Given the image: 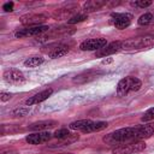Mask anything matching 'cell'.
<instances>
[{
  "label": "cell",
  "instance_id": "obj_1",
  "mask_svg": "<svg viewBox=\"0 0 154 154\" xmlns=\"http://www.w3.org/2000/svg\"><path fill=\"white\" fill-rule=\"evenodd\" d=\"M154 135V123H148L138 126H130L118 129L113 132H109L103 137V141L108 144H124L129 142L143 141Z\"/></svg>",
  "mask_w": 154,
  "mask_h": 154
},
{
  "label": "cell",
  "instance_id": "obj_2",
  "mask_svg": "<svg viewBox=\"0 0 154 154\" xmlns=\"http://www.w3.org/2000/svg\"><path fill=\"white\" fill-rule=\"evenodd\" d=\"M142 87V82L136 77H125L117 84V94L119 96H126L129 93L137 91Z\"/></svg>",
  "mask_w": 154,
  "mask_h": 154
},
{
  "label": "cell",
  "instance_id": "obj_3",
  "mask_svg": "<svg viewBox=\"0 0 154 154\" xmlns=\"http://www.w3.org/2000/svg\"><path fill=\"white\" fill-rule=\"evenodd\" d=\"M154 46V35L148 34L144 36L135 37L123 42V49H143Z\"/></svg>",
  "mask_w": 154,
  "mask_h": 154
},
{
  "label": "cell",
  "instance_id": "obj_4",
  "mask_svg": "<svg viewBox=\"0 0 154 154\" xmlns=\"http://www.w3.org/2000/svg\"><path fill=\"white\" fill-rule=\"evenodd\" d=\"M146 149V143L143 141L129 142L124 144H119L112 149V154H136L141 153Z\"/></svg>",
  "mask_w": 154,
  "mask_h": 154
},
{
  "label": "cell",
  "instance_id": "obj_5",
  "mask_svg": "<svg viewBox=\"0 0 154 154\" xmlns=\"http://www.w3.org/2000/svg\"><path fill=\"white\" fill-rule=\"evenodd\" d=\"M47 18L48 17L45 13H28L20 17V23L23 25L37 26V25H41L43 22H46Z\"/></svg>",
  "mask_w": 154,
  "mask_h": 154
},
{
  "label": "cell",
  "instance_id": "obj_6",
  "mask_svg": "<svg viewBox=\"0 0 154 154\" xmlns=\"http://www.w3.org/2000/svg\"><path fill=\"white\" fill-rule=\"evenodd\" d=\"M112 18V24L117 28V29H125L130 25L132 16L130 13H120V12H113L111 14Z\"/></svg>",
  "mask_w": 154,
  "mask_h": 154
},
{
  "label": "cell",
  "instance_id": "obj_7",
  "mask_svg": "<svg viewBox=\"0 0 154 154\" xmlns=\"http://www.w3.org/2000/svg\"><path fill=\"white\" fill-rule=\"evenodd\" d=\"M107 45L106 38L99 37V38H88L85 41H83L79 45V48L82 51H99L101 48H103Z\"/></svg>",
  "mask_w": 154,
  "mask_h": 154
},
{
  "label": "cell",
  "instance_id": "obj_8",
  "mask_svg": "<svg viewBox=\"0 0 154 154\" xmlns=\"http://www.w3.org/2000/svg\"><path fill=\"white\" fill-rule=\"evenodd\" d=\"M120 49H123V41H114V42L107 43L103 48L96 51V52H95V57H97V58H103V57L114 54V53L119 52Z\"/></svg>",
  "mask_w": 154,
  "mask_h": 154
},
{
  "label": "cell",
  "instance_id": "obj_9",
  "mask_svg": "<svg viewBox=\"0 0 154 154\" xmlns=\"http://www.w3.org/2000/svg\"><path fill=\"white\" fill-rule=\"evenodd\" d=\"M53 136V134L48 132V131H37V132H34V134H30L25 137V141L29 143V144H41V143H45V142H48Z\"/></svg>",
  "mask_w": 154,
  "mask_h": 154
},
{
  "label": "cell",
  "instance_id": "obj_10",
  "mask_svg": "<svg viewBox=\"0 0 154 154\" xmlns=\"http://www.w3.org/2000/svg\"><path fill=\"white\" fill-rule=\"evenodd\" d=\"M49 28L47 25H37V26H28L25 29H20L14 32L16 37H29V36H36L45 31H47Z\"/></svg>",
  "mask_w": 154,
  "mask_h": 154
},
{
  "label": "cell",
  "instance_id": "obj_11",
  "mask_svg": "<svg viewBox=\"0 0 154 154\" xmlns=\"http://www.w3.org/2000/svg\"><path fill=\"white\" fill-rule=\"evenodd\" d=\"M4 79L8 83H13V84H20L25 82V77L23 75L22 71L16 70V69H11L4 72Z\"/></svg>",
  "mask_w": 154,
  "mask_h": 154
},
{
  "label": "cell",
  "instance_id": "obj_12",
  "mask_svg": "<svg viewBox=\"0 0 154 154\" xmlns=\"http://www.w3.org/2000/svg\"><path fill=\"white\" fill-rule=\"evenodd\" d=\"M52 94H53V89H51V88L45 89V90H42V91H40V93H37V94H35V95L30 96V97L25 101V105H26V106L37 105V103H40V102H42V101L47 100Z\"/></svg>",
  "mask_w": 154,
  "mask_h": 154
},
{
  "label": "cell",
  "instance_id": "obj_13",
  "mask_svg": "<svg viewBox=\"0 0 154 154\" xmlns=\"http://www.w3.org/2000/svg\"><path fill=\"white\" fill-rule=\"evenodd\" d=\"M58 125V122L57 120H40V122H36V123H32L30 126H29V130H32V131H46L48 129H52L54 126Z\"/></svg>",
  "mask_w": 154,
  "mask_h": 154
},
{
  "label": "cell",
  "instance_id": "obj_14",
  "mask_svg": "<svg viewBox=\"0 0 154 154\" xmlns=\"http://www.w3.org/2000/svg\"><path fill=\"white\" fill-rule=\"evenodd\" d=\"M100 72L97 71H93V70H89V71H85V72H82L77 76L73 77V83H77V84H83V83H87L89 81H93Z\"/></svg>",
  "mask_w": 154,
  "mask_h": 154
},
{
  "label": "cell",
  "instance_id": "obj_15",
  "mask_svg": "<svg viewBox=\"0 0 154 154\" xmlns=\"http://www.w3.org/2000/svg\"><path fill=\"white\" fill-rule=\"evenodd\" d=\"M107 2L106 1H102V0H90V1H87L83 4V13H88V12H94V11H97L100 10L101 7H103Z\"/></svg>",
  "mask_w": 154,
  "mask_h": 154
},
{
  "label": "cell",
  "instance_id": "obj_16",
  "mask_svg": "<svg viewBox=\"0 0 154 154\" xmlns=\"http://www.w3.org/2000/svg\"><path fill=\"white\" fill-rule=\"evenodd\" d=\"M67 52H69V46H66V45H58L54 48H52V51L48 52V55H49V58L55 59V58H60V57L67 54Z\"/></svg>",
  "mask_w": 154,
  "mask_h": 154
},
{
  "label": "cell",
  "instance_id": "obj_17",
  "mask_svg": "<svg viewBox=\"0 0 154 154\" xmlns=\"http://www.w3.org/2000/svg\"><path fill=\"white\" fill-rule=\"evenodd\" d=\"M107 123L106 122H91L85 129H83L82 130V132H87V134H89V132H96V131H101V130H103V129H106L107 128Z\"/></svg>",
  "mask_w": 154,
  "mask_h": 154
},
{
  "label": "cell",
  "instance_id": "obj_18",
  "mask_svg": "<svg viewBox=\"0 0 154 154\" xmlns=\"http://www.w3.org/2000/svg\"><path fill=\"white\" fill-rule=\"evenodd\" d=\"M93 120H90V119H81V120H76V122H72L70 125H69V128L71 129V130H83V129H85L90 123H91Z\"/></svg>",
  "mask_w": 154,
  "mask_h": 154
},
{
  "label": "cell",
  "instance_id": "obj_19",
  "mask_svg": "<svg viewBox=\"0 0 154 154\" xmlns=\"http://www.w3.org/2000/svg\"><path fill=\"white\" fill-rule=\"evenodd\" d=\"M43 63V58L40 57V55H34V57H29L25 61H24V65L28 66V67H36L38 65H41Z\"/></svg>",
  "mask_w": 154,
  "mask_h": 154
},
{
  "label": "cell",
  "instance_id": "obj_20",
  "mask_svg": "<svg viewBox=\"0 0 154 154\" xmlns=\"http://www.w3.org/2000/svg\"><path fill=\"white\" fill-rule=\"evenodd\" d=\"M87 18H88V14H85V13H77V14L70 17V18L67 19V23H69V24H76V23L84 22Z\"/></svg>",
  "mask_w": 154,
  "mask_h": 154
},
{
  "label": "cell",
  "instance_id": "obj_21",
  "mask_svg": "<svg viewBox=\"0 0 154 154\" xmlns=\"http://www.w3.org/2000/svg\"><path fill=\"white\" fill-rule=\"evenodd\" d=\"M70 135H71V134H70L69 129H65V128L59 129V130H57V131L53 134V136H54L55 138H58V140H65V138H67Z\"/></svg>",
  "mask_w": 154,
  "mask_h": 154
},
{
  "label": "cell",
  "instance_id": "obj_22",
  "mask_svg": "<svg viewBox=\"0 0 154 154\" xmlns=\"http://www.w3.org/2000/svg\"><path fill=\"white\" fill-rule=\"evenodd\" d=\"M153 20V14L152 13H144L138 18V24L140 25H148Z\"/></svg>",
  "mask_w": 154,
  "mask_h": 154
},
{
  "label": "cell",
  "instance_id": "obj_23",
  "mask_svg": "<svg viewBox=\"0 0 154 154\" xmlns=\"http://www.w3.org/2000/svg\"><path fill=\"white\" fill-rule=\"evenodd\" d=\"M28 112H29V109H28L26 107H17V108H14V109L11 112V114H12L13 117H24Z\"/></svg>",
  "mask_w": 154,
  "mask_h": 154
},
{
  "label": "cell",
  "instance_id": "obj_24",
  "mask_svg": "<svg viewBox=\"0 0 154 154\" xmlns=\"http://www.w3.org/2000/svg\"><path fill=\"white\" fill-rule=\"evenodd\" d=\"M153 119H154V107L149 108V109L143 114V117H142V120H143V122H150V120H153Z\"/></svg>",
  "mask_w": 154,
  "mask_h": 154
},
{
  "label": "cell",
  "instance_id": "obj_25",
  "mask_svg": "<svg viewBox=\"0 0 154 154\" xmlns=\"http://www.w3.org/2000/svg\"><path fill=\"white\" fill-rule=\"evenodd\" d=\"M134 5L135 6H138L141 8H146V7H148V6L152 5V1H149V0H138V1H135Z\"/></svg>",
  "mask_w": 154,
  "mask_h": 154
},
{
  "label": "cell",
  "instance_id": "obj_26",
  "mask_svg": "<svg viewBox=\"0 0 154 154\" xmlns=\"http://www.w3.org/2000/svg\"><path fill=\"white\" fill-rule=\"evenodd\" d=\"M2 10H4L5 12H11V11H13V2H12V1H8V2L4 4Z\"/></svg>",
  "mask_w": 154,
  "mask_h": 154
},
{
  "label": "cell",
  "instance_id": "obj_27",
  "mask_svg": "<svg viewBox=\"0 0 154 154\" xmlns=\"http://www.w3.org/2000/svg\"><path fill=\"white\" fill-rule=\"evenodd\" d=\"M11 97H12V95H11L10 93H4V91H2V93L0 94V100L4 101V102H5V101H8Z\"/></svg>",
  "mask_w": 154,
  "mask_h": 154
},
{
  "label": "cell",
  "instance_id": "obj_28",
  "mask_svg": "<svg viewBox=\"0 0 154 154\" xmlns=\"http://www.w3.org/2000/svg\"><path fill=\"white\" fill-rule=\"evenodd\" d=\"M0 154H19V153H18V150L11 148V149H4V150H1Z\"/></svg>",
  "mask_w": 154,
  "mask_h": 154
},
{
  "label": "cell",
  "instance_id": "obj_29",
  "mask_svg": "<svg viewBox=\"0 0 154 154\" xmlns=\"http://www.w3.org/2000/svg\"><path fill=\"white\" fill-rule=\"evenodd\" d=\"M109 63H112V59H105V60H102V64H109Z\"/></svg>",
  "mask_w": 154,
  "mask_h": 154
},
{
  "label": "cell",
  "instance_id": "obj_30",
  "mask_svg": "<svg viewBox=\"0 0 154 154\" xmlns=\"http://www.w3.org/2000/svg\"><path fill=\"white\" fill-rule=\"evenodd\" d=\"M60 154H73V153H60Z\"/></svg>",
  "mask_w": 154,
  "mask_h": 154
}]
</instances>
